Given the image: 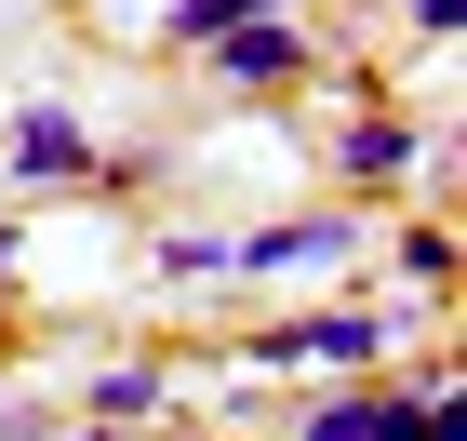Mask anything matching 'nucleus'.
<instances>
[{
	"label": "nucleus",
	"instance_id": "obj_1",
	"mask_svg": "<svg viewBox=\"0 0 467 441\" xmlns=\"http://www.w3.org/2000/svg\"><path fill=\"white\" fill-rule=\"evenodd\" d=\"M201 68H214L227 94H294V80L321 68V40L294 27V14H254V27H227V40H201Z\"/></svg>",
	"mask_w": 467,
	"mask_h": 441
},
{
	"label": "nucleus",
	"instance_id": "obj_2",
	"mask_svg": "<svg viewBox=\"0 0 467 441\" xmlns=\"http://www.w3.org/2000/svg\"><path fill=\"white\" fill-rule=\"evenodd\" d=\"M441 161H454V147L414 134L400 108H360L348 134H334V174H348V187H414V174H441Z\"/></svg>",
	"mask_w": 467,
	"mask_h": 441
},
{
	"label": "nucleus",
	"instance_id": "obj_3",
	"mask_svg": "<svg viewBox=\"0 0 467 441\" xmlns=\"http://www.w3.org/2000/svg\"><path fill=\"white\" fill-rule=\"evenodd\" d=\"M348 241H360L348 215H281V227H254V241H227V281H321Z\"/></svg>",
	"mask_w": 467,
	"mask_h": 441
},
{
	"label": "nucleus",
	"instance_id": "obj_4",
	"mask_svg": "<svg viewBox=\"0 0 467 441\" xmlns=\"http://www.w3.org/2000/svg\"><path fill=\"white\" fill-rule=\"evenodd\" d=\"M254 362H281V374H294V362H321V374H374V362H388V321H374V308H321V321H281Z\"/></svg>",
	"mask_w": 467,
	"mask_h": 441
},
{
	"label": "nucleus",
	"instance_id": "obj_5",
	"mask_svg": "<svg viewBox=\"0 0 467 441\" xmlns=\"http://www.w3.org/2000/svg\"><path fill=\"white\" fill-rule=\"evenodd\" d=\"M0 174H27V187H80V174H94V134H80V108H14V134H0Z\"/></svg>",
	"mask_w": 467,
	"mask_h": 441
},
{
	"label": "nucleus",
	"instance_id": "obj_6",
	"mask_svg": "<svg viewBox=\"0 0 467 441\" xmlns=\"http://www.w3.org/2000/svg\"><path fill=\"white\" fill-rule=\"evenodd\" d=\"M161 402H174V362H108L94 374V415H108V428H147Z\"/></svg>",
	"mask_w": 467,
	"mask_h": 441
},
{
	"label": "nucleus",
	"instance_id": "obj_7",
	"mask_svg": "<svg viewBox=\"0 0 467 441\" xmlns=\"http://www.w3.org/2000/svg\"><path fill=\"white\" fill-rule=\"evenodd\" d=\"M374 402H388V441H467L454 388H374Z\"/></svg>",
	"mask_w": 467,
	"mask_h": 441
},
{
	"label": "nucleus",
	"instance_id": "obj_8",
	"mask_svg": "<svg viewBox=\"0 0 467 441\" xmlns=\"http://www.w3.org/2000/svg\"><path fill=\"white\" fill-rule=\"evenodd\" d=\"M254 14H307V0H174L161 27H174L187 54H201V40H227V27H254Z\"/></svg>",
	"mask_w": 467,
	"mask_h": 441
},
{
	"label": "nucleus",
	"instance_id": "obj_9",
	"mask_svg": "<svg viewBox=\"0 0 467 441\" xmlns=\"http://www.w3.org/2000/svg\"><path fill=\"white\" fill-rule=\"evenodd\" d=\"M294 441H388V402H374V388H334V402H307Z\"/></svg>",
	"mask_w": 467,
	"mask_h": 441
},
{
	"label": "nucleus",
	"instance_id": "obj_10",
	"mask_svg": "<svg viewBox=\"0 0 467 441\" xmlns=\"http://www.w3.org/2000/svg\"><path fill=\"white\" fill-rule=\"evenodd\" d=\"M161 281H227V227H174L161 241Z\"/></svg>",
	"mask_w": 467,
	"mask_h": 441
},
{
	"label": "nucleus",
	"instance_id": "obj_11",
	"mask_svg": "<svg viewBox=\"0 0 467 441\" xmlns=\"http://www.w3.org/2000/svg\"><path fill=\"white\" fill-rule=\"evenodd\" d=\"M400 268H414V294H441V281H454V227H441V215L400 227Z\"/></svg>",
	"mask_w": 467,
	"mask_h": 441
},
{
	"label": "nucleus",
	"instance_id": "obj_12",
	"mask_svg": "<svg viewBox=\"0 0 467 441\" xmlns=\"http://www.w3.org/2000/svg\"><path fill=\"white\" fill-rule=\"evenodd\" d=\"M400 14H414V27H428L441 54H454V27H467V0H400Z\"/></svg>",
	"mask_w": 467,
	"mask_h": 441
},
{
	"label": "nucleus",
	"instance_id": "obj_13",
	"mask_svg": "<svg viewBox=\"0 0 467 441\" xmlns=\"http://www.w3.org/2000/svg\"><path fill=\"white\" fill-rule=\"evenodd\" d=\"M40 428H54L40 402H0V441H40Z\"/></svg>",
	"mask_w": 467,
	"mask_h": 441
}]
</instances>
